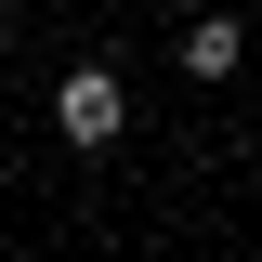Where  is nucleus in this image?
<instances>
[{
    "label": "nucleus",
    "mask_w": 262,
    "mask_h": 262,
    "mask_svg": "<svg viewBox=\"0 0 262 262\" xmlns=\"http://www.w3.org/2000/svg\"><path fill=\"white\" fill-rule=\"evenodd\" d=\"M53 131H66V144H118V131H131V92H118V66H66V92H53Z\"/></svg>",
    "instance_id": "1"
},
{
    "label": "nucleus",
    "mask_w": 262,
    "mask_h": 262,
    "mask_svg": "<svg viewBox=\"0 0 262 262\" xmlns=\"http://www.w3.org/2000/svg\"><path fill=\"white\" fill-rule=\"evenodd\" d=\"M236 66H249L236 13H196V27H184V79H236Z\"/></svg>",
    "instance_id": "2"
}]
</instances>
